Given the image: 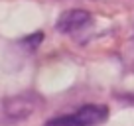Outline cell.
I'll list each match as a JSON object with an SVG mask.
<instances>
[{
	"mask_svg": "<svg viewBox=\"0 0 134 126\" xmlns=\"http://www.w3.org/2000/svg\"><path fill=\"white\" fill-rule=\"evenodd\" d=\"M109 120V108L105 105H85L75 112L51 118L46 126H99Z\"/></svg>",
	"mask_w": 134,
	"mask_h": 126,
	"instance_id": "cell-1",
	"label": "cell"
},
{
	"mask_svg": "<svg viewBox=\"0 0 134 126\" xmlns=\"http://www.w3.org/2000/svg\"><path fill=\"white\" fill-rule=\"evenodd\" d=\"M43 106V99L38 93H20L2 101V114L8 120L18 122L30 118L34 112H38Z\"/></svg>",
	"mask_w": 134,
	"mask_h": 126,
	"instance_id": "cell-2",
	"label": "cell"
},
{
	"mask_svg": "<svg viewBox=\"0 0 134 126\" xmlns=\"http://www.w3.org/2000/svg\"><path fill=\"white\" fill-rule=\"evenodd\" d=\"M91 22H93V18H91V14H89L87 10L75 8V10L63 12L61 16H59L55 28H57V32H61V34H75V32L85 30Z\"/></svg>",
	"mask_w": 134,
	"mask_h": 126,
	"instance_id": "cell-3",
	"label": "cell"
},
{
	"mask_svg": "<svg viewBox=\"0 0 134 126\" xmlns=\"http://www.w3.org/2000/svg\"><path fill=\"white\" fill-rule=\"evenodd\" d=\"M118 99L124 102H128V105H134V93H124V95H118Z\"/></svg>",
	"mask_w": 134,
	"mask_h": 126,
	"instance_id": "cell-4",
	"label": "cell"
},
{
	"mask_svg": "<svg viewBox=\"0 0 134 126\" xmlns=\"http://www.w3.org/2000/svg\"><path fill=\"white\" fill-rule=\"evenodd\" d=\"M132 47H134V39H132Z\"/></svg>",
	"mask_w": 134,
	"mask_h": 126,
	"instance_id": "cell-5",
	"label": "cell"
}]
</instances>
